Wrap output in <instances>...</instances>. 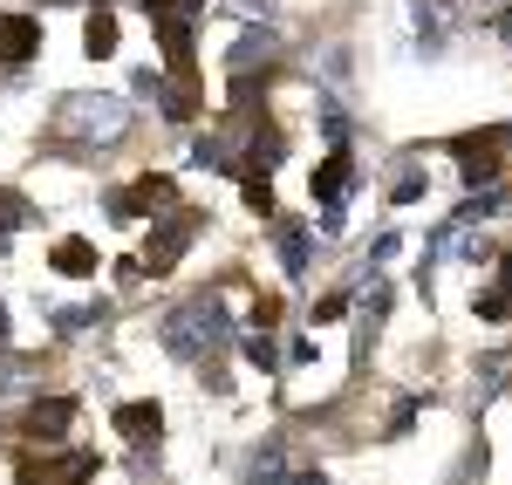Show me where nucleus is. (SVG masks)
I'll use <instances>...</instances> for the list:
<instances>
[{"instance_id": "3", "label": "nucleus", "mask_w": 512, "mask_h": 485, "mask_svg": "<svg viewBox=\"0 0 512 485\" xmlns=\"http://www.w3.org/2000/svg\"><path fill=\"white\" fill-rule=\"evenodd\" d=\"M171 199H178L171 178H137V185H123L117 199H110V212H117V219H144V212L158 219V212H171Z\"/></svg>"}, {"instance_id": "19", "label": "nucleus", "mask_w": 512, "mask_h": 485, "mask_svg": "<svg viewBox=\"0 0 512 485\" xmlns=\"http://www.w3.org/2000/svg\"><path fill=\"white\" fill-rule=\"evenodd\" d=\"M192 164H205V171H233V151H226V137H192Z\"/></svg>"}, {"instance_id": "25", "label": "nucleus", "mask_w": 512, "mask_h": 485, "mask_svg": "<svg viewBox=\"0 0 512 485\" xmlns=\"http://www.w3.org/2000/svg\"><path fill=\"white\" fill-rule=\"evenodd\" d=\"M335 315H349V294H321L315 301V322H335Z\"/></svg>"}, {"instance_id": "10", "label": "nucleus", "mask_w": 512, "mask_h": 485, "mask_svg": "<svg viewBox=\"0 0 512 485\" xmlns=\"http://www.w3.org/2000/svg\"><path fill=\"white\" fill-rule=\"evenodd\" d=\"M274 246H280L287 281H308V226H301V219H280V226H274Z\"/></svg>"}, {"instance_id": "7", "label": "nucleus", "mask_w": 512, "mask_h": 485, "mask_svg": "<svg viewBox=\"0 0 512 485\" xmlns=\"http://www.w3.org/2000/svg\"><path fill=\"white\" fill-rule=\"evenodd\" d=\"M185 240H192V219H164L158 233H151V246H144V267H151V274H164V267H178V253H185Z\"/></svg>"}, {"instance_id": "26", "label": "nucleus", "mask_w": 512, "mask_h": 485, "mask_svg": "<svg viewBox=\"0 0 512 485\" xmlns=\"http://www.w3.org/2000/svg\"><path fill=\"white\" fill-rule=\"evenodd\" d=\"M144 7H151V14H185V21H192L205 0H144Z\"/></svg>"}, {"instance_id": "23", "label": "nucleus", "mask_w": 512, "mask_h": 485, "mask_svg": "<svg viewBox=\"0 0 512 485\" xmlns=\"http://www.w3.org/2000/svg\"><path fill=\"white\" fill-rule=\"evenodd\" d=\"M417 199H424V178H417V171H403V178L390 185V205H417Z\"/></svg>"}, {"instance_id": "4", "label": "nucleus", "mask_w": 512, "mask_h": 485, "mask_svg": "<svg viewBox=\"0 0 512 485\" xmlns=\"http://www.w3.org/2000/svg\"><path fill=\"white\" fill-rule=\"evenodd\" d=\"M512 390V349H485L472 363V410H485L492 397H506Z\"/></svg>"}, {"instance_id": "18", "label": "nucleus", "mask_w": 512, "mask_h": 485, "mask_svg": "<svg viewBox=\"0 0 512 485\" xmlns=\"http://www.w3.org/2000/svg\"><path fill=\"white\" fill-rule=\"evenodd\" d=\"M82 48L103 62V55H117V21L110 14H89V28H82Z\"/></svg>"}, {"instance_id": "28", "label": "nucleus", "mask_w": 512, "mask_h": 485, "mask_svg": "<svg viewBox=\"0 0 512 485\" xmlns=\"http://www.w3.org/2000/svg\"><path fill=\"white\" fill-rule=\"evenodd\" d=\"M287 485H328V472H315V465H294V472H287Z\"/></svg>"}, {"instance_id": "6", "label": "nucleus", "mask_w": 512, "mask_h": 485, "mask_svg": "<svg viewBox=\"0 0 512 485\" xmlns=\"http://www.w3.org/2000/svg\"><path fill=\"white\" fill-rule=\"evenodd\" d=\"M472 315H478V322H506V315H512V260H499L492 281L472 294Z\"/></svg>"}, {"instance_id": "11", "label": "nucleus", "mask_w": 512, "mask_h": 485, "mask_svg": "<svg viewBox=\"0 0 512 485\" xmlns=\"http://www.w3.org/2000/svg\"><path fill=\"white\" fill-rule=\"evenodd\" d=\"M349 151H335L328 164H315V178H308V199H321V205H342V192H349Z\"/></svg>"}, {"instance_id": "2", "label": "nucleus", "mask_w": 512, "mask_h": 485, "mask_svg": "<svg viewBox=\"0 0 512 485\" xmlns=\"http://www.w3.org/2000/svg\"><path fill=\"white\" fill-rule=\"evenodd\" d=\"M62 130L82 137V144H96V151H110V144H123V130H130V103H123V96L82 89V96L62 103Z\"/></svg>"}, {"instance_id": "14", "label": "nucleus", "mask_w": 512, "mask_h": 485, "mask_svg": "<svg viewBox=\"0 0 512 485\" xmlns=\"http://www.w3.org/2000/svg\"><path fill=\"white\" fill-rule=\"evenodd\" d=\"M151 21H158V35H164V55L178 69H192V21L185 14H151Z\"/></svg>"}, {"instance_id": "17", "label": "nucleus", "mask_w": 512, "mask_h": 485, "mask_svg": "<svg viewBox=\"0 0 512 485\" xmlns=\"http://www.w3.org/2000/svg\"><path fill=\"white\" fill-rule=\"evenodd\" d=\"M55 274H76V281H82V274H96V246H89V240H62V246H55Z\"/></svg>"}, {"instance_id": "1", "label": "nucleus", "mask_w": 512, "mask_h": 485, "mask_svg": "<svg viewBox=\"0 0 512 485\" xmlns=\"http://www.w3.org/2000/svg\"><path fill=\"white\" fill-rule=\"evenodd\" d=\"M158 335H164V349H171L178 363H205V356H219V349L233 342V322H226L219 301H185V308L164 315Z\"/></svg>"}, {"instance_id": "5", "label": "nucleus", "mask_w": 512, "mask_h": 485, "mask_svg": "<svg viewBox=\"0 0 512 485\" xmlns=\"http://www.w3.org/2000/svg\"><path fill=\"white\" fill-rule=\"evenodd\" d=\"M383 322H390V287L376 281L362 301H355V356L369 363V349H376V335H383Z\"/></svg>"}, {"instance_id": "12", "label": "nucleus", "mask_w": 512, "mask_h": 485, "mask_svg": "<svg viewBox=\"0 0 512 485\" xmlns=\"http://www.w3.org/2000/svg\"><path fill=\"white\" fill-rule=\"evenodd\" d=\"M117 431L130 438V445H158V438H164V410L158 404H123L117 410Z\"/></svg>"}, {"instance_id": "16", "label": "nucleus", "mask_w": 512, "mask_h": 485, "mask_svg": "<svg viewBox=\"0 0 512 485\" xmlns=\"http://www.w3.org/2000/svg\"><path fill=\"white\" fill-rule=\"evenodd\" d=\"M103 315H110L103 301H62V308H55V328H62V335H82V328H103Z\"/></svg>"}, {"instance_id": "21", "label": "nucleus", "mask_w": 512, "mask_h": 485, "mask_svg": "<svg viewBox=\"0 0 512 485\" xmlns=\"http://www.w3.org/2000/svg\"><path fill=\"white\" fill-rule=\"evenodd\" d=\"M246 363H253V369H287V363H280V349L267 342V335H253V342H246Z\"/></svg>"}, {"instance_id": "22", "label": "nucleus", "mask_w": 512, "mask_h": 485, "mask_svg": "<svg viewBox=\"0 0 512 485\" xmlns=\"http://www.w3.org/2000/svg\"><path fill=\"white\" fill-rule=\"evenodd\" d=\"M21 219H28V205L14 199V192H0V246H7V233H14Z\"/></svg>"}, {"instance_id": "13", "label": "nucleus", "mask_w": 512, "mask_h": 485, "mask_svg": "<svg viewBox=\"0 0 512 485\" xmlns=\"http://www.w3.org/2000/svg\"><path fill=\"white\" fill-rule=\"evenodd\" d=\"M246 485H287V458H280V445L267 438L260 451H246V472H239Z\"/></svg>"}, {"instance_id": "24", "label": "nucleus", "mask_w": 512, "mask_h": 485, "mask_svg": "<svg viewBox=\"0 0 512 485\" xmlns=\"http://www.w3.org/2000/svg\"><path fill=\"white\" fill-rule=\"evenodd\" d=\"M246 205L267 219V212H274V185H267V178H246Z\"/></svg>"}, {"instance_id": "8", "label": "nucleus", "mask_w": 512, "mask_h": 485, "mask_svg": "<svg viewBox=\"0 0 512 485\" xmlns=\"http://www.w3.org/2000/svg\"><path fill=\"white\" fill-rule=\"evenodd\" d=\"M274 55H280V35H274V28H246V35L226 48V69H233V76H246L253 62H274Z\"/></svg>"}, {"instance_id": "15", "label": "nucleus", "mask_w": 512, "mask_h": 485, "mask_svg": "<svg viewBox=\"0 0 512 485\" xmlns=\"http://www.w3.org/2000/svg\"><path fill=\"white\" fill-rule=\"evenodd\" d=\"M35 41H41V28L28 21V14H7V21H0V48H7V62H28Z\"/></svg>"}, {"instance_id": "27", "label": "nucleus", "mask_w": 512, "mask_h": 485, "mask_svg": "<svg viewBox=\"0 0 512 485\" xmlns=\"http://www.w3.org/2000/svg\"><path fill=\"white\" fill-rule=\"evenodd\" d=\"M410 417H417V397H403V404H396V417H390V438H403V431H410Z\"/></svg>"}, {"instance_id": "9", "label": "nucleus", "mask_w": 512, "mask_h": 485, "mask_svg": "<svg viewBox=\"0 0 512 485\" xmlns=\"http://www.w3.org/2000/svg\"><path fill=\"white\" fill-rule=\"evenodd\" d=\"M69 417H76V397H41V404H28V438H62L69 431Z\"/></svg>"}, {"instance_id": "29", "label": "nucleus", "mask_w": 512, "mask_h": 485, "mask_svg": "<svg viewBox=\"0 0 512 485\" xmlns=\"http://www.w3.org/2000/svg\"><path fill=\"white\" fill-rule=\"evenodd\" d=\"M0 335H7V308H0Z\"/></svg>"}, {"instance_id": "20", "label": "nucleus", "mask_w": 512, "mask_h": 485, "mask_svg": "<svg viewBox=\"0 0 512 485\" xmlns=\"http://www.w3.org/2000/svg\"><path fill=\"white\" fill-rule=\"evenodd\" d=\"M485 465H492V451H485V438H478L465 458H458V472H451V485H472V479H485Z\"/></svg>"}]
</instances>
